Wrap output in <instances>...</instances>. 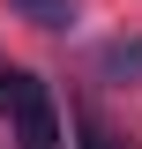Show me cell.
I'll return each mask as SVG.
<instances>
[{"label": "cell", "mask_w": 142, "mask_h": 149, "mask_svg": "<svg viewBox=\"0 0 142 149\" xmlns=\"http://www.w3.org/2000/svg\"><path fill=\"white\" fill-rule=\"evenodd\" d=\"M8 119H15V142H22V149H60V112H53V97L37 90L30 74H22V90H15V104H8Z\"/></svg>", "instance_id": "cell-1"}, {"label": "cell", "mask_w": 142, "mask_h": 149, "mask_svg": "<svg viewBox=\"0 0 142 149\" xmlns=\"http://www.w3.org/2000/svg\"><path fill=\"white\" fill-rule=\"evenodd\" d=\"M105 67H112V74H135V67H142V45H112Z\"/></svg>", "instance_id": "cell-3"}, {"label": "cell", "mask_w": 142, "mask_h": 149, "mask_svg": "<svg viewBox=\"0 0 142 149\" xmlns=\"http://www.w3.org/2000/svg\"><path fill=\"white\" fill-rule=\"evenodd\" d=\"M22 22H37V30H67L75 22V0H8Z\"/></svg>", "instance_id": "cell-2"}, {"label": "cell", "mask_w": 142, "mask_h": 149, "mask_svg": "<svg viewBox=\"0 0 142 149\" xmlns=\"http://www.w3.org/2000/svg\"><path fill=\"white\" fill-rule=\"evenodd\" d=\"M82 149H127V142H120V134H105V127H90V134H82Z\"/></svg>", "instance_id": "cell-4"}]
</instances>
